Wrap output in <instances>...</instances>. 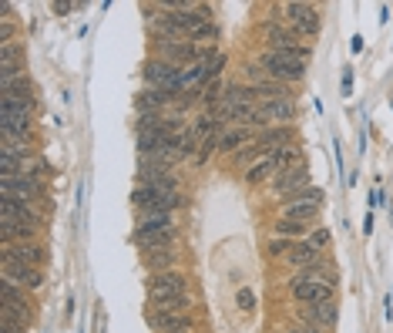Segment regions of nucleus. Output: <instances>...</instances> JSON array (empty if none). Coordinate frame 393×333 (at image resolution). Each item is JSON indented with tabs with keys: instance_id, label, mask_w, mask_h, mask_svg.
Wrapping results in <instances>:
<instances>
[{
	"instance_id": "nucleus-1",
	"label": "nucleus",
	"mask_w": 393,
	"mask_h": 333,
	"mask_svg": "<svg viewBox=\"0 0 393 333\" xmlns=\"http://www.w3.org/2000/svg\"><path fill=\"white\" fill-rule=\"evenodd\" d=\"M309 58H313V51L306 44H299L296 51H262V68L272 75V81H283V84H289V81H302L306 77V64H309Z\"/></svg>"
},
{
	"instance_id": "nucleus-2",
	"label": "nucleus",
	"mask_w": 393,
	"mask_h": 333,
	"mask_svg": "<svg viewBox=\"0 0 393 333\" xmlns=\"http://www.w3.org/2000/svg\"><path fill=\"white\" fill-rule=\"evenodd\" d=\"M292 300L296 303H306V306H319V303H333L336 296V283H326V279H319V276H309V272H299V276H292Z\"/></svg>"
},
{
	"instance_id": "nucleus-3",
	"label": "nucleus",
	"mask_w": 393,
	"mask_h": 333,
	"mask_svg": "<svg viewBox=\"0 0 393 333\" xmlns=\"http://www.w3.org/2000/svg\"><path fill=\"white\" fill-rule=\"evenodd\" d=\"M283 17L286 24L299 37H319V27H323V14H319L313 4H286L283 7Z\"/></svg>"
},
{
	"instance_id": "nucleus-4",
	"label": "nucleus",
	"mask_w": 393,
	"mask_h": 333,
	"mask_svg": "<svg viewBox=\"0 0 393 333\" xmlns=\"http://www.w3.org/2000/svg\"><path fill=\"white\" fill-rule=\"evenodd\" d=\"M296 118V105H292V98H283V101H262L256 108V128H269V125H289V121Z\"/></svg>"
},
{
	"instance_id": "nucleus-5",
	"label": "nucleus",
	"mask_w": 393,
	"mask_h": 333,
	"mask_svg": "<svg viewBox=\"0 0 393 333\" xmlns=\"http://www.w3.org/2000/svg\"><path fill=\"white\" fill-rule=\"evenodd\" d=\"M148 300L151 296H172V293H188V279H185V272L179 270H168V272H155L148 276Z\"/></svg>"
},
{
	"instance_id": "nucleus-6",
	"label": "nucleus",
	"mask_w": 393,
	"mask_h": 333,
	"mask_svg": "<svg viewBox=\"0 0 393 333\" xmlns=\"http://www.w3.org/2000/svg\"><path fill=\"white\" fill-rule=\"evenodd\" d=\"M4 279L20 289H41L44 287V270L41 266H24V263H4Z\"/></svg>"
},
{
	"instance_id": "nucleus-7",
	"label": "nucleus",
	"mask_w": 393,
	"mask_h": 333,
	"mask_svg": "<svg viewBox=\"0 0 393 333\" xmlns=\"http://www.w3.org/2000/svg\"><path fill=\"white\" fill-rule=\"evenodd\" d=\"M302 189H309V168L306 165H292L286 172H279L276 179H272V192H279L283 199L296 196Z\"/></svg>"
},
{
	"instance_id": "nucleus-8",
	"label": "nucleus",
	"mask_w": 393,
	"mask_h": 333,
	"mask_svg": "<svg viewBox=\"0 0 393 333\" xmlns=\"http://www.w3.org/2000/svg\"><path fill=\"white\" fill-rule=\"evenodd\" d=\"M158 58L175 68H185V64L192 68V64H198V47L192 41H168V44H158Z\"/></svg>"
},
{
	"instance_id": "nucleus-9",
	"label": "nucleus",
	"mask_w": 393,
	"mask_h": 333,
	"mask_svg": "<svg viewBox=\"0 0 393 333\" xmlns=\"http://www.w3.org/2000/svg\"><path fill=\"white\" fill-rule=\"evenodd\" d=\"M336 320H340V306H336V300L319 303V306H306V310H302V323H306V327H316V330H323V333H330L333 327H336Z\"/></svg>"
},
{
	"instance_id": "nucleus-10",
	"label": "nucleus",
	"mask_w": 393,
	"mask_h": 333,
	"mask_svg": "<svg viewBox=\"0 0 393 333\" xmlns=\"http://www.w3.org/2000/svg\"><path fill=\"white\" fill-rule=\"evenodd\" d=\"M47 253L37 242H17V246H4V263H24V266H44Z\"/></svg>"
},
{
	"instance_id": "nucleus-11",
	"label": "nucleus",
	"mask_w": 393,
	"mask_h": 333,
	"mask_svg": "<svg viewBox=\"0 0 393 333\" xmlns=\"http://www.w3.org/2000/svg\"><path fill=\"white\" fill-rule=\"evenodd\" d=\"M148 327L158 333H188L192 317L188 313H162V310H148Z\"/></svg>"
},
{
	"instance_id": "nucleus-12",
	"label": "nucleus",
	"mask_w": 393,
	"mask_h": 333,
	"mask_svg": "<svg viewBox=\"0 0 393 333\" xmlns=\"http://www.w3.org/2000/svg\"><path fill=\"white\" fill-rule=\"evenodd\" d=\"M292 138H296V128H289V125H276V128H266L262 135H259V149L272 155L276 149H286L292 145Z\"/></svg>"
},
{
	"instance_id": "nucleus-13",
	"label": "nucleus",
	"mask_w": 393,
	"mask_h": 333,
	"mask_svg": "<svg viewBox=\"0 0 393 333\" xmlns=\"http://www.w3.org/2000/svg\"><path fill=\"white\" fill-rule=\"evenodd\" d=\"M135 242H138L141 253L172 249V246H175V229H162V232H135Z\"/></svg>"
},
{
	"instance_id": "nucleus-14",
	"label": "nucleus",
	"mask_w": 393,
	"mask_h": 333,
	"mask_svg": "<svg viewBox=\"0 0 393 333\" xmlns=\"http://www.w3.org/2000/svg\"><path fill=\"white\" fill-rule=\"evenodd\" d=\"M162 229H175V215H172V212L145 209L141 215H138V229H135V232H162Z\"/></svg>"
},
{
	"instance_id": "nucleus-15",
	"label": "nucleus",
	"mask_w": 393,
	"mask_h": 333,
	"mask_svg": "<svg viewBox=\"0 0 393 333\" xmlns=\"http://www.w3.org/2000/svg\"><path fill=\"white\" fill-rule=\"evenodd\" d=\"M249 142H252V132H249L245 125H232V128H226L222 138H219V151H232V155H236V151L245 149Z\"/></svg>"
},
{
	"instance_id": "nucleus-16",
	"label": "nucleus",
	"mask_w": 393,
	"mask_h": 333,
	"mask_svg": "<svg viewBox=\"0 0 393 333\" xmlns=\"http://www.w3.org/2000/svg\"><path fill=\"white\" fill-rule=\"evenodd\" d=\"M148 306L151 310H162V313H188L192 300H188V293H172V296H151Z\"/></svg>"
},
{
	"instance_id": "nucleus-17",
	"label": "nucleus",
	"mask_w": 393,
	"mask_h": 333,
	"mask_svg": "<svg viewBox=\"0 0 393 333\" xmlns=\"http://www.w3.org/2000/svg\"><path fill=\"white\" fill-rule=\"evenodd\" d=\"M316 259H319V249H313L306 239L292 242V249L286 253V263H289V266H296V270H309Z\"/></svg>"
},
{
	"instance_id": "nucleus-18",
	"label": "nucleus",
	"mask_w": 393,
	"mask_h": 333,
	"mask_svg": "<svg viewBox=\"0 0 393 333\" xmlns=\"http://www.w3.org/2000/svg\"><path fill=\"white\" fill-rule=\"evenodd\" d=\"M266 34H269V41H272V51H296V47H299V34H296L292 27L269 24V27H266Z\"/></svg>"
},
{
	"instance_id": "nucleus-19",
	"label": "nucleus",
	"mask_w": 393,
	"mask_h": 333,
	"mask_svg": "<svg viewBox=\"0 0 393 333\" xmlns=\"http://www.w3.org/2000/svg\"><path fill=\"white\" fill-rule=\"evenodd\" d=\"M283 215L296 222H309L319 215V202H283Z\"/></svg>"
},
{
	"instance_id": "nucleus-20",
	"label": "nucleus",
	"mask_w": 393,
	"mask_h": 333,
	"mask_svg": "<svg viewBox=\"0 0 393 333\" xmlns=\"http://www.w3.org/2000/svg\"><path fill=\"white\" fill-rule=\"evenodd\" d=\"M279 175V168H276V162H272L269 155L266 158H259L256 165H249V172H245V182L249 185H262L266 179H276Z\"/></svg>"
},
{
	"instance_id": "nucleus-21",
	"label": "nucleus",
	"mask_w": 393,
	"mask_h": 333,
	"mask_svg": "<svg viewBox=\"0 0 393 333\" xmlns=\"http://www.w3.org/2000/svg\"><path fill=\"white\" fill-rule=\"evenodd\" d=\"M272 232L279 236V239H289V242H299L306 236V222H296V219H286V215H279L276 219V226Z\"/></svg>"
},
{
	"instance_id": "nucleus-22",
	"label": "nucleus",
	"mask_w": 393,
	"mask_h": 333,
	"mask_svg": "<svg viewBox=\"0 0 393 333\" xmlns=\"http://www.w3.org/2000/svg\"><path fill=\"white\" fill-rule=\"evenodd\" d=\"M175 249H158V253H145V266L151 270V276L155 272H168L172 266H175Z\"/></svg>"
},
{
	"instance_id": "nucleus-23",
	"label": "nucleus",
	"mask_w": 393,
	"mask_h": 333,
	"mask_svg": "<svg viewBox=\"0 0 393 333\" xmlns=\"http://www.w3.org/2000/svg\"><path fill=\"white\" fill-rule=\"evenodd\" d=\"M188 41H192L195 47H215V41H219V27H215V20H212V24H202Z\"/></svg>"
},
{
	"instance_id": "nucleus-24",
	"label": "nucleus",
	"mask_w": 393,
	"mask_h": 333,
	"mask_svg": "<svg viewBox=\"0 0 393 333\" xmlns=\"http://www.w3.org/2000/svg\"><path fill=\"white\" fill-rule=\"evenodd\" d=\"M24 64V44H4L0 47V68H14Z\"/></svg>"
},
{
	"instance_id": "nucleus-25",
	"label": "nucleus",
	"mask_w": 393,
	"mask_h": 333,
	"mask_svg": "<svg viewBox=\"0 0 393 333\" xmlns=\"http://www.w3.org/2000/svg\"><path fill=\"white\" fill-rule=\"evenodd\" d=\"M4 151L14 155V158H20L24 165H27V158H34V145H30V142H4Z\"/></svg>"
},
{
	"instance_id": "nucleus-26",
	"label": "nucleus",
	"mask_w": 393,
	"mask_h": 333,
	"mask_svg": "<svg viewBox=\"0 0 393 333\" xmlns=\"http://www.w3.org/2000/svg\"><path fill=\"white\" fill-rule=\"evenodd\" d=\"M236 306L245 310V313H249V310H256V293H252L249 287H239L236 289Z\"/></svg>"
},
{
	"instance_id": "nucleus-27",
	"label": "nucleus",
	"mask_w": 393,
	"mask_h": 333,
	"mask_svg": "<svg viewBox=\"0 0 393 333\" xmlns=\"http://www.w3.org/2000/svg\"><path fill=\"white\" fill-rule=\"evenodd\" d=\"M245 75L252 77L256 84H266V81H272V75H269V71H266V68H262V61H252V64L245 68Z\"/></svg>"
},
{
	"instance_id": "nucleus-28",
	"label": "nucleus",
	"mask_w": 393,
	"mask_h": 333,
	"mask_svg": "<svg viewBox=\"0 0 393 333\" xmlns=\"http://www.w3.org/2000/svg\"><path fill=\"white\" fill-rule=\"evenodd\" d=\"M306 242H309L313 249H326V246H330V232H326V229H313Z\"/></svg>"
},
{
	"instance_id": "nucleus-29",
	"label": "nucleus",
	"mask_w": 393,
	"mask_h": 333,
	"mask_svg": "<svg viewBox=\"0 0 393 333\" xmlns=\"http://www.w3.org/2000/svg\"><path fill=\"white\" fill-rule=\"evenodd\" d=\"M14 44V24L11 20H0V47Z\"/></svg>"
},
{
	"instance_id": "nucleus-30",
	"label": "nucleus",
	"mask_w": 393,
	"mask_h": 333,
	"mask_svg": "<svg viewBox=\"0 0 393 333\" xmlns=\"http://www.w3.org/2000/svg\"><path fill=\"white\" fill-rule=\"evenodd\" d=\"M292 249V242L289 239H272L269 242V256H279V253H289Z\"/></svg>"
},
{
	"instance_id": "nucleus-31",
	"label": "nucleus",
	"mask_w": 393,
	"mask_h": 333,
	"mask_svg": "<svg viewBox=\"0 0 393 333\" xmlns=\"http://www.w3.org/2000/svg\"><path fill=\"white\" fill-rule=\"evenodd\" d=\"M340 88H343V98H349V94H353V68H347V71H343V81H340Z\"/></svg>"
},
{
	"instance_id": "nucleus-32",
	"label": "nucleus",
	"mask_w": 393,
	"mask_h": 333,
	"mask_svg": "<svg viewBox=\"0 0 393 333\" xmlns=\"http://www.w3.org/2000/svg\"><path fill=\"white\" fill-rule=\"evenodd\" d=\"M51 11H54V14H71V11H77V4H64V0H60V4H51Z\"/></svg>"
},
{
	"instance_id": "nucleus-33",
	"label": "nucleus",
	"mask_w": 393,
	"mask_h": 333,
	"mask_svg": "<svg viewBox=\"0 0 393 333\" xmlns=\"http://www.w3.org/2000/svg\"><path fill=\"white\" fill-rule=\"evenodd\" d=\"M4 333H24V327H17V323H7V320H4Z\"/></svg>"
},
{
	"instance_id": "nucleus-34",
	"label": "nucleus",
	"mask_w": 393,
	"mask_h": 333,
	"mask_svg": "<svg viewBox=\"0 0 393 333\" xmlns=\"http://www.w3.org/2000/svg\"><path fill=\"white\" fill-rule=\"evenodd\" d=\"M286 333H306V330H286Z\"/></svg>"
}]
</instances>
